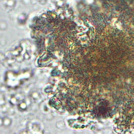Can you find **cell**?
<instances>
[{
  "mask_svg": "<svg viewBox=\"0 0 134 134\" xmlns=\"http://www.w3.org/2000/svg\"><path fill=\"white\" fill-rule=\"evenodd\" d=\"M12 124V120L10 118L5 117V118H1V126L4 127H9Z\"/></svg>",
  "mask_w": 134,
  "mask_h": 134,
  "instance_id": "1",
  "label": "cell"
},
{
  "mask_svg": "<svg viewBox=\"0 0 134 134\" xmlns=\"http://www.w3.org/2000/svg\"><path fill=\"white\" fill-rule=\"evenodd\" d=\"M16 5V1L15 0H7L6 2H5V6L6 8L12 9Z\"/></svg>",
  "mask_w": 134,
  "mask_h": 134,
  "instance_id": "2",
  "label": "cell"
},
{
  "mask_svg": "<svg viewBox=\"0 0 134 134\" xmlns=\"http://www.w3.org/2000/svg\"><path fill=\"white\" fill-rule=\"evenodd\" d=\"M7 28V24L5 21H1V29L2 30H5Z\"/></svg>",
  "mask_w": 134,
  "mask_h": 134,
  "instance_id": "3",
  "label": "cell"
},
{
  "mask_svg": "<svg viewBox=\"0 0 134 134\" xmlns=\"http://www.w3.org/2000/svg\"><path fill=\"white\" fill-rule=\"evenodd\" d=\"M39 2L41 4H45L46 3L47 0H39Z\"/></svg>",
  "mask_w": 134,
  "mask_h": 134,
  "instance_id": "4",
  "label": "cell"
}]
</instances>
